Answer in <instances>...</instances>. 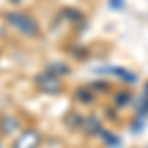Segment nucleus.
Listing matches in <instances>:
<instances>
[]
</instances>
